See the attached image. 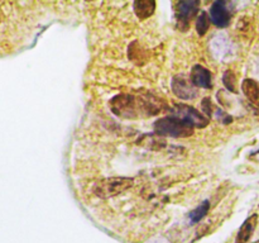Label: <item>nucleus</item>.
I'll return each instance as SVG.
<instances>
[{"label": "nucleus", "mask_w": 259, "mask_h": 243, "mask_svg": "<svg viewBox=\"0 0 259 243\" xmlns=\"http://www.w3.org/2000/svg\"><path fill=\"white\" fill-rule=\"evenodd\" d=\"M209 209H210V202L206 200V201L201 202V204H200L196 209L192 210L191 214H190V220H191L192 224H194V223L200 222V220H201L202 218L207 214Z\"/></svg>", "instance_id": "obj_12"}, {"label": "nucleus", "mask_w": 259, "mask_h": 243, "mask_svg": "<svg viewBox=\"0 0 259 243\" xmlns=\"http://www.w3.org/2000/svg\"><path fill=\"white\" fill-rule=\"evenodd\" d=\"M153 127L154 131L158 134L175 137V138H185V137H190L194 133V127L175 115L158 119Z\"/></svg>", "instance_id": "obj_1"}, {"label": "nucleus", "mask_w": 259, "mask_h": 243, "mask_svg": "<svg viewBox=\"0 0 259 243\" xmlns=\"http://www.w3.org/2000/svg\"><path fill=\"white\" fill-rule=\"evenodd\" d=\"M191 83L194 84V86H197V88L210 89L212 86L211 73L204 66L195 65L191 71Z\"/></svg>", "instance_id": "obj_8"}, {"label": "nucleus", "mask_w": 259, "mask_h": 243, "mask_svg": "<svg viewBox=\"0 0 259 243\" xmlns=\"http://www.w3.org/2000/svg\"><path fill=\"white\" fill-rule=\"evenodd\" d=\"M210 23H211V20H210V17L207 15V13L201 12V14L199 15V18L196 20V30L199 33V35H204L209 30Z\"/></svg>", "instance_id": "obj_13"}, {"label": "nucleus", "mask_w": 259, "mask_h": 243, "mask_svg": "<svg viewBox=\"0 0 259 243\" xmlns=\"http://www.w3.org/2000/svg\"><path fill=\"white\" fill-rule=\"evenodd\" d=\"M223 83H224L225 88L228 90L233 91V93H237V77H235V75L232 71L228 70L224 73V76H223Z\"/></svg>", "instance_id": "obj_14"}, {"label": "nucleus", "mask_w": 259, "mask_h": 243, "mask_svg": "<svg viewBox=\"0 0 259 243\" xmlns=\"http://www.w3.org/2000/svg\"><path fill=\"white\" fill-rule=\"evenodd\" d=\"M254 243H259V240H257V242H254Z\"/></svg>", "instance_id": "obj_16"}, {"label": "nucleus", "mask_w": 259, "mask_h": 243, "mask_svg": "<svg viewBox=\"0 0 259 243\" xmlns=\"http://www.w3.org/2000/svg\"><path fill=\"white\" fill-rule=\"evenodd\" d=\"M172 90H174V94L177 98L184 99V100H190V99H194L197 95L194 84L182 75L175 76L174 80H172Z\"/></svg>", "instance_id": "obj_4"}, {"label": "nucleus", "mask_w": 259, "mask_h": 243, "mask_svg": "<svg viewBox=\"0 0 259 243\" xmlns=\"http://www.w3.org/2000/svg\"><path fill=\"white\" fill-rule=\"evenodd\" d=\"M242 90L244 95L252 101L253 104L259 106V85L254 80L245 78L242 84Z\"/></svg>", "instance_id": "obj_11"}, {"label": "nucleus", "mask_w": 259, "mask_h": 243, "mask_svg": "<svg viewBox=\"0 0 259 243\" xmlns=\"http://www.w3.org/2000/svg\"><path fill=\"white\" fill-rule=\"evenodd\" d=\"M174 115L177 118L182 119L186 123H189L192 127H199V128H204L207 126V119L202 115L200 111H197L196 109L192 108V106L185 105V104H179V105L175 106Z\"/></svg>", "instance_id": "obj_3"}, {"label": "nucleus", "mask_w": 259, "mask_h": 243, "mask_svg": "<svg viewBox=\"0 0 259 243\" xmlns=\"http://www.w3.org/2000/svg\"><path fill=\"white\" fill-rule=\"evenodd\" d=\"M199 2H180L177 3V14H179V27L181 30L189 29V22L197 12Z\"/></svg>", "instance_id": "obj_5"}, {"label": "nucleus", "mask_w": 259, "mask_h": 243, "mask_svg": "<svg viewBox=\"0 0 259 243\" xmlns=\"http://www.w3.org/2000/svg\"><path fill=\"white\" fill-rule=\"evenodd\" d=\"M111 109L115 114L123 116H132V114L136 111L134 106V98L131 95H118L111 100Z\"/></svg>", "instance_id": "obj_7"}, {"label": "nucleus", "mask_w": 259, "mask_h": 243, "mask_svg": "<svg viewBox=\"0 0 259 243\" xmlns=\"http://www.w3.org/2000/svg\"><path fill=\"white\" fill-rule=\"evenodd\" d=\"M258 223V215L253 214L243 223V225L240 227L239 232H238L237 238H235V243H248L249 239L252 238L253 233H254L255 227H257Z\"/></svg>", "instance_id": "obj_9"}, {"label": "nucleus", "mask_w": 259, "mask_h": 243, "mask_svg": "<svg viewBox=\"0 0 259 243\" xmlns=\"http://www.w3.org/2000/svg\"><path fill=\"white\" fill-rule=\"evenodd\" d=\"M209 17L212 24L219 28H225L230 22V14L224 2L212 3L211 8H210Z\"/></svg>", "instance_id": "obj_6"}, {"label": "nucleus", "mask_w": 259, "mask_h": 243, "mask_svg": "<svg viewBox=\"0 0 259 243\" xmlns=\"http://www.w3.org/2000/svg\"><path fill=\"white\" fill-rule=\"evenodd\" d=\"M132 186H133V179H129V177H110V179H105L96 182L95 186H94V192L99 197L108 199V197H113L115 195L126 191Z\"/></svg>", "instance_id": "obj_2"}, {"label": "nucleus", "mask_w": 259, "mask_h": 243, "mask_svg": "<svg viewBox=\"0 0 259 243\" xmlns=\"http://www.w3.org/2000/svg\"><path fill=\"white\" fill-rule=\"evenodd\" d=\"M133 9L139 19H147L154 13L156 2H153V0H138L133 4Z\"/></svg>", "instance_id": "obj_10"}, {"label": "nucleus", "mask_w": 259, "mask_h": 243, "mask_svg": "<svg viewBox=\"0 0 259 243\" xmlns=\"http://www.w3.org/2000/svg\"><path fill=\"white\" fill-rule=\"evenodd\" d=\"M202 110L206 114H209V115H211V104H210L209 99H205V100L202 101Z\"/></svg>", "instance_id": "obj_15"}]
</instances>
